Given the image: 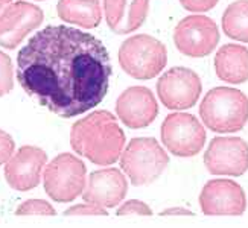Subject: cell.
I'll return each mask as SVG.
<instances>
[{
  "instance_id": "cell-9",
  "label": "cell",
  "mask_w": 248,
  "mask_h": 228,
  "mask_svg": "<svg viewBox=\"0 0 248 228\" xmlns=\"http://www.w3.org/2000/svg\"><path fill=\"white\" fill-rule=\"evenodd\" d=\"M201 91L200 76L187 67L169 69L157 81V94L168 110L181 111L192 108L198 102Z\"/></svg>"
},
{
  "instance_id": "cell-15",
  "label": "cell",
  "mask_w": 248,
  "mask_h": 228,
  "mask_svg": "<svg viewBox=\"0 0 248 228\" xmlns=\"http://www.w3.org/2000/svg\"><path fill=\"white\" fill-rule=\"evenodd\" d=\"M128 192V180L116 167L94 170L87 178V184L82 192V199L104 209L117 207Z\"/></svg>"
},
{
  "instance_id": "cell-11",
  "label": "cell",
  "mask_w": 248,
  "mask_h": 228,
  "mask_svg": "<svg viewBox=\"0 0 248 228\" xmlns=\"http://www.w3.org/2000/svg\"><path fill=\"white\" fill-rule=\"evenodd\" d=\"M200 207L207 216H241L247 209V197L236 181L215 178L204 184L200 193Z\"/></svg>"
},
{
  "instance_id": "cell-8",
  "label": "cell",
  "mask_w": 248,
  "mask_h": 228,
  "mask_svg": "<svg viewBox=\"0 0 248 228\" xmlns=\"http://www.w3.org/2000/svg\"><path fill=\"white\" fill-rule=\"evenodd\" d=\"M174 43L178 52L190 58L210 55L219 43L217 23L206 15H187L175 26Z\"/></svg>"
},
{
  "instance_id": "cell-14",
  "label": "cell",
  "mask_w": 248,
  "mask_h": 228,
  "mask_svg": "<svg viewBox=\"0 0 248 228\" xmlns=\"http://www.w3.org/2000/svg\"><path fill=\"white\" fill-rule=\"evenodd\" d=\"M117 119L128 128H146L155 121L158 104L154 93L146 87L134 85L124 90L116 101Z\"/></svg>"
},
{
  "instance_id": "cell-7",
  "label": "cell",
  "mask_w": 248,
  "mask_h": 228,
  "mask_svg": "<svg viewBox=\"0 0 248 228\" xmlns=\"http://www.w3.org/2000/svg\"><path fill=\"white\" fill-rule=\"evenodd\" d=\"M161 142L175 157H193L206 143V129L198 119L189 113H172L166 116L160 128Z\"/></svg>"
},
{
  "instance_id": "cell-20",
  "label": "cell",
  "mask_w": 248,
  "mask_h": 228,
  "mask_svg": "<svg viewBox=\"0 0 248 228\" xmlns=\"http://www.w3.org/2000/svg\"><path fill=\"white\" fill-rule=\"evenodd\" d=\"M16 214L17 216H29V214L53 216V214H57V212L45 199H28L18 205L16 210Z\"/></svg>"
},
{
  "instance_id": "cell-27",
  "label": "cell",
  "mask_w": 248,
  "mask_h": 228,
  "mask_svg": "<svg viewBox=\"0 0 248 228\" xmlns=\"http://www.w3.org/2000/svg\"><path fill=\"white\" fill-rule=\"evenodd\" d=\"M9 3H13V0H0V14H2V11H3Z\"/></svg>"
},
{
  "instance_id": "cell-16",
  "label": "cell",
  "mask_w": 248,
  "mask_h": 228,
  "mask_svg": "<svg viewBox=\"0 0 248 228\" xmlns=\"http://www.w3.org/2000/svg\"><path fill=\"white\" fill-rule=\"evenodd\" d=\"M149 0H104L105 21L117 35L142 28L148 17Z\"/></svg>"
},
{
  "instance_id": "cell-18",
  "label": "cell",
  "mask_w": 248,
  "mask_h": 228,
  "mask_svg": "<svg viewBox=\"0 0 248 228\" xmlns=\"http://www.w3.org/2000/svg\"><path fill=\"white\" fill-rule=\"evenodd\" d=\"M57 14L66 23L77 25L84 29H93L102 21L99 0H60Z\"/></svg>"
},
{
  "instance_id": "cell-5",
  "label": "cell",
  "mask_w": 248,
  "mask_h": 228,
  "mask_svg": "<svg viewBox=\"0 0 248 228\" xmlns=\"http://www.w3.org/2000/svg\"><path fill=\"white\" fill-rule=\"evenodd\" d=\"M168 50L160 40L148 34L126 38L119 49L121 69L134 79H153L166 67Z\"/></svg>"
},
{
  "instance_id": "cell-26",
  "label": "cell",
  "mask_w": 248,
  "mask_h": 228,
  "mask_svg": "<svg viewBox=\"0 0 248 228\" xmlns=\"http://www.w3.org/2000/svg\"><path fill=\"white\" fill-rule=\"evenodd\" d=\"M160 216H193V212L183 207H170L166 210H161Z\"/></svg>"
},
{
  "instance_id": "cell-3",
  "label": "cell",
  "mask_w": 248,
  "mask_h": 228,
  "mask_svg": "<svg viewBox=\"0 0 248 228\" xmlns=\"http://www.w3.org/2000/svg\"><path fill=\"white\" fill-rule=\"evenodd\" d=\"M200 116L213 133H238L248 122V97L238 89L215 87L202 97Z\"/></svg>"
},
{
  "instance_id": "cell-4",
  "label": "cell",
  "mask_w": 248,
  "mask_h": 228,
  "mask_svg": "<svg viewBox=\"0 0 248 228\" xmlns=\"http://www.w3.org/2000/svg\"><path fill=\"white\" fill-rule=\"evenodd\" d=\"M169 163L166 151L153 137L129 140L121 154V167L133 186H146L160 178Z\"/></svg>"
},
{
  "instance_id": "cell-25",
  "label": "cell",
  "mask_w": 248,
  "mask_h": 228,
  "mask_svg": "<svg viewBox=\"0 0 248 228\" xmlns=\"http://www.w3.org/2000/svg\"><path fill=\"white\" fill-rule=\"evenodd\" d=\"M189 13H207L218 5L219 0H178Z\"/></svg>"
},
{
  "instance_id": "cell-1",
  "label": "cell",
  "mask_w": 248,
  "mask_h": 228,
  "mask_svg": "<svg viewBox=\"0 0 248 228\" xmlns=\"http://www.w3.org/2000/svg\"><path fill=\"white\" fill-rule=\"evenodd\" d=\"M111 61L102 41L70 26H47L17 55V81L28 96L62 119L99 105L108 91Z\"/></svg>"
},
{
  "instance_id": "cell-6",
  "label": "cell",
  "mask_w": 248,
  "mask_h": 228,
  "mask_svg": "<svg viewBox=\"0 0 248 228\" xmlns=\"http://www.w3.org/2000/svg\"><path fill=\"white\" fill-rule=\"evenodd\" d=\"M43 184L50 199L61 204L72 202L85 189L87 169L77 155L62 152L45 166Z\"/></svg>"
},
{
  "instance_id": "cell-12",
  "label": "cell",
  "mask_w": 248,
  "mask_h": 228,
  "mask_svg": "<svg viewBox=\"0 0 248 228\" xmlns=\"http://www.w3.org/2000/svg\"><path fill=\"white\" fill-rule=\"evenodd\" d=\"M47 165V154L38 146H21L6 163L3 175L9 187L17 192L35 189L41 181V172Z\"/></svg>"
},
{
  "instance_id": "cell-17",
  "label": "cell",
  "mask_w": 248,
  "mask_h": 228,
  "mask_svg": "<svg viewBox=\"0 0 248 228\" xmlns=\"http://www.w3.org/2000/svg\"><path fill=\"white\" fill-rule=\"evenodd\" d=\"M215 72L227 84L248 81V49L242 45H224L215 55Z\"/></svg>"
},
{
  "instance_id": "cell-23",
  "label": "cell",
  "mask_w": 248,
  "mask_h": 228,
  "mask_svg": "<svg viewBox=\"0 0 248 228\" xmlns=\"http://www.w3.org/2000/svg\"><path fill=\"white\" fill-rule=\"evenodd\" d=\"M66 216H78V214H98V216H107V210L104 207H99V205L92 204V202H84V204H78L73 205V207L67 209L64 212Z\"/></svg>"
},
{
  "instance_id": "cell-10",
  "label": "cell",
  "mask_w": 248,
  "mask_h": 228,
  "mask_svg": "<svg viewBox=\"0 0 248 228\" xmlns=\"http://www.w3.org/2000/svg\"><path fill=\"white\" fill-rule=\"evenodd\" d=\"M212 175L241 177L248 170V143L241 137H215L204 154Z\"/></svg>"
},
{
  "instance_id": "cell-19",
  "label": "cell",
  "mask_w": 248,
  "mask_h": 228,
  "mask_svg": "<svg viewBox=\"0 0 248 228\" xmlns=\"http://www.w3.org/2000/svg\"><path fill=\"white\" fill-rule=\"evenodd\" d=\"M222 30L232 40L248 43V0H236L222 14Z\"/></svg>"
},
{
  "instance_id": "cell-24",
  "label": "cell",
  "mask_w": 248,
  "mask_h": 228,
  "mask_svg": "<svg viewBox=\"0 0 248 228\" xmlns=\"http://www.w3.org/2000/svg\"><path fill=\"white\" fill-rule=\"evenodd\" d=\"M16 149V142L8 133L3 129H0V166H3L5 163L13 157Z\"/></svg>"
},
{
  "instance_id": "cell-22",
  "label": "cell",
  "mask_w": 248,
  "mask_h": 228,
  "mask_svg": "<svg viewBox=\"0 0 248 228\" xmlns=\"http://www.w3.org/2000/svg\"><path fill=\"white\" fill-rule=\"evenodd\" d=\"M117 216H129V214H140V216H151L153 210L149 209V205L145 204L143 201L139 199H129L124 202L116 212Z\"/></svg>"
},
{
  "instance_id": "cell-2",
  "label": "cell",
  "mask_w": 248,
  "mask_h": 228,
  "mask_svg": "<svg viewBox=\"0 0 248 228\" xmlns=\"http://www.w3.org/2000/svg\"><path fill=\"white\" fill-rule=\"evenodd\" d=\"M70 145L77 154L94 165L110 166L121 158L125 133L116 116L107 110H98L72 125Z\"/></svg>"
},
{
  "instance_id": "cell-21",
  "label": "cell",
  "mask_w": 248,
  "mask_h": 228,
  "mask_svg": "<svg viewBox=\"0 0 248 228\" xmlns=\"http://www.w3.org/2000/svg\"><path fill=\"white\" fill-rule=\"evenodd\" d=\"M14 89V69L13 61L5 52L0 50V97L11 93Z\"/></svg>"
},
{
  "instance_id": "cell-13",
  "label": "cell",
  "mask_w": 248,
  "mask_h": 228,
  "mask_svg": "<svg viewBox=\"0 0 248 228\" xmlns=\"http://www.w3.org/2000/svg\"><path fill=\"white\" fill-rule=\"evenodd\" d=\"M45 20V13L28 2L9 3L0 14V46L16 49Z\"/></svg>"
}]
</instances>
